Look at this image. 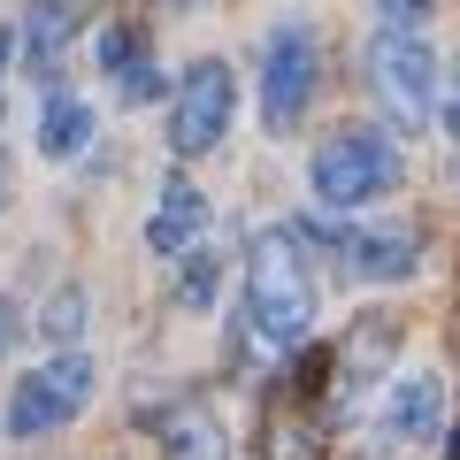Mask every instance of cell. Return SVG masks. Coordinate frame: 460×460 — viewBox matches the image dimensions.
Segmentation results:
<instances>
[{"label":"cell","mask_w":460,"mask_h":460,"mask_svg":"<svg viewBox=\"0 0 460 460\" xmlns=\"http://www.w3.org/2000/svg\"><path fill=\"white\" fill-rule=\"evenodd\" d=\"M230 108H238V84H230V62H192L169 100V146L177 154H208L223 146L230 131Z\"/></svg>","instance_id":"6"},{"label":"cell","mask_w":460,"mask_h":460,"mask_svg":"<svg viewBox=\"0 0 460 460\" xmlns=\"http://www.w3.org/2000/svg\"><path fill=\"white\" fill-rule=\"evenodd\" d=\"M0 199H8V162H0Z\"/></svg>","instance_id":"20"},{"label":"cell","mask_w":460,"mask_h":460,"mask_svg":"<svg viewBox=\"0 0 460 460\" xmlns=\"http://www.w3.org/2000/svg\"><path fill=\"white\" fill-rule=\"evenodd\" d=\"M8 338H16V307L0 299V353H8Z\"/></svg>","instance_id":"17"},{"label":"cell","mask_w":460,"mask_h":460,"mask_svg":"<svg viewBox=\"0 0 460 460\" xmlns=\"http://www.w3.org/2000/svg\"><path fill=\"white\" fill-rule=\"evenodd\" d=\"M438 422H445V384L429 376V368H414V376H399L392 392H384V407H376V445L438 438Z\"/></svg>","instance_id":"7"},{"label":"cell","mask_w":460,"mask_h":460,"mask_svg":"<svg viewBox=\"0 0 460 460\" xmlns=\"http://www.w3.org/2000/svg\"><path fill=\"white\" fill-rule=\"evenodd\" d=\"M246 314L269 345H299L314 323V277L292 230H261L246 253Z\"/></svg>","instance_id":"1"},{"label":"cell","mask_w":460,"mask_h":460,"mask_svg":"<svg viewBox=\"0 0 460 460\" xmlns=\"http://www.w3.org/2000/svg\"><path fill=\"white\" fill-rule=\"evenodd\" d=\"M208 292H215V261L199 253V261L184 269V299H192V307H208Z\"/></svg>","instance_id":"16"},{"label":"cell","mask_w":460,"mask_h":460,"mask_svg":"<svg viewBox=\"0 0 460 460\" xmlns=\"http://www.w3.org/2000/svg\"><path fill=\"white\" fill-rule=\"evenodd\" d=\"M8 47H16V39H8V31H0V69H8Z\"/></svg>","instance_id":"19"},{"label":"cell","mask_w":460,"mask_h":460,"mask_svg":"<svg viewBox=\"0 0 460 460\" xmlns=\"http://www.w3.org/2000/svg\"><path fill=\"white\" fill-rule=\"evenodd\" d=\"M199 238H208V199H199L184 177H169L162 208H154V223H146V246L154 253H199Z\"/></svg>","instance_id":"8"},{"label":"cell","mask_w":460,"mask_h":460,"mask_svg":"<svg viewBox=\"0 0 460 460\" xmlns=\"http://www.w3.org/2000/svg\"><path fill=\"white\" fill-rule=\"evenodd\" d=\"M77 39V0H31L23 8V54H31V77L62 69V47Z\"/></svg>","instance_id":"9"},{"label":"cell","mask_w":460,"mask_h":460,"mask_svg":"<svg viewBox=\"0 0 460 460\" xmlns=\"http://www.w3.org/2000/svg\"><path fill=\"white\" fill-rule=\"evenodd\" d=\"M84 138H93V108L69 93L47 100V115H39V154H54V162H69V154H84Z\"/></svg>","instance_id":"11"},{"label":"cell","mask_w":460,"mask_h":460,"mask_svg":"<svg viewBox=\"0 0 460 460\" xmlns=\"http://www.w3.org/2000/svg\"><path fill=\"white\" fill-rule=\"evenodd\" d=\"M314 77H323V47H314L307 23H277L261 47V123L269 131H292L314 100Z\"/></svg>","instance_id":"4"},{"label":"cell","mask_w":460,"mask_h":460,"mask_svg":"<svg viewBox=\"0 0 460 460\" xmlns=\"http://www.w3.org/2000/svg\"><path fill=\"white\" fill-rule=\"evenodd\" d=\"M445 115H453V131H460V62H453V100H445Z\"/></svg>","instance_id":"18"},{"label":"cell","mask_w":460,"mask_h":460,"mask_svg":"<svg viewBox=\"0 0 460 460\" xmlns=\"http://www.w3.org/2000/svg\"><path fill=\"white\" fill-rule=\"evenodd\" d=\"M453 460H460V429H453Z\"/></svg>","instance_id":"21"},{"label":"cell","mask_w":460,"mask_h":460,"mask_svg":"<svg viewBox=\"0 0 460 460\" xmlns=\"http://www.w3.org/2000/svg\"><path fill=\"white\" fill-rule=\"evenodd\" d=\"M307 184L323 208H368V199H384L399 184V146L384 131H338L314 146Z\"/></svg>","instance_id":"2"},{"label":"cell","mask_w":460,"mask_h":460,"mask_svg":"<svg viewBox=\"0 0 460 460\" xmlns=\"http://www.w3.org/2000/svg\"><path fill=\"white\" fill-rule=\"evenodd\" d=\"M338 246L353 253V277H368V284L414 277V238L407 230H361V238H338Z\"/></svg>","instance_id":"10"},{"label":"cell","mask_w":460,"mask_h":460,"mask_svg":"<svg viewBox=\"0 0 460 460\" xmlns=\"http://www.w3.org/2000/svg\"><path fill=\"white\" fill-rule=\"evenodd\" d=\"M47 330H54V338H77V330H84V292H54L47 299Z\"/></svg>","instance_id":"15"},{"label":"cell","mask_w":460,"mask_h":460,"mask_svg":"<svg viewBox=\"0 0 460 460\" xmlns=\"http://www.w3.org/2000/svg\"><path fill=\"white\" fill-rule=\"evenodd\" d=\"M84 399H93V361H84V353H54L47 368H31V376L8 392V438H47V429H62Z\"/></svg>","instance_id":"5"},{"label":"cell","mask_w":460,"mask_h":460,"mask_svg":"<svg viewBox=\"0 0 460 460\" xmlns=\"http://www.w3.org/2000/svg\"><path fill=\"white\" fill-rule=\"evenodd\" d=\"M169 453L177 460H230V445H223V429L208 422V414H169Z\"/></svg>","instance_id":"13"},{"label":"cell","mask_w":460,"mask_h":460,"mask_svg":"<svg viewBox=\"0 0 460 460\" xmlns=\"http://www.w3.org/2000/svg\"><path fill=\"white\" fill-rule=\"evenodd\" d=\"M368 84H376L384 115H392L399 131H429V115H438V54L422 39H399L384 31L368 47Z\"/></svg>","instance_id":"3"},{"label":"cell","mask_w":460,"mask_h":460,"mask_svg":"<svg viewBox=\"0 0 460 460\" xmlns=\"http://www.w3.org/2000/svg\"><path fill=\"white\" fill-rule=\"evenodd\" d=\"M100 62L115 69L123 100H146V93H154V62H146V39H138V31H123V23H115V31H100Z\"/></svg>","instance_id":"12"},{"label":"cell","mask_w":460,"mask_h":460,"mask_svg":"<svg viewBox=\"0 0 460 460\" xmlns=\"http://www.w3.org/2000/svg\"><path fill=\"white\" fill-rule=\"evenodd\" d=\"M429 8L438 0H376V16H384V31H399V39H414L429 23Z\"/></svg>","instance_id":"14"}]
</instances>
